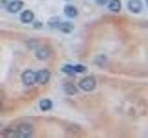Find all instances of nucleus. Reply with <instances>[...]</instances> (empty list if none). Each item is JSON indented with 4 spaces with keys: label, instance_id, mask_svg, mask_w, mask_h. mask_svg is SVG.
<instances>
[{
    "label": "nucleus",
    "instance_id": "1",
    "mask_svg": "<svg viewBox=\"0 0 148 138\" xmlns=\"http://www.w3.org/2000/svg\"><path fill=\"white\" fill-rule=\"evenodd\" d=\"M32 133H34V128L30 124H21L18 127L17 131L15 132V135L17 137L28 138L32 136Z\"/></svg>",
    "mask_w": 148,
    "mask_h": 138
},
{
    "label": "nucleus",
    "instance_id": "2",
    "mask_svg": "<svg viewBox=\"0 0 148 138\" xmlns=\"http://www.w3.org/2000/svg\"><path fill=\"white\" fill-rule=\"evenodd\" d=\"M79 86L84 91H92L96 86V80L92 76H87L81 80Z\"/></svg>",
    "mask_w": 148,
    "mask_h": 138
},
{
    "label": "nucleus",
    "instance_id": "3",
    "mask_svg": "<svg viewBox=\"0 0 148 138\" xmlns=\"http://www.w3.org/2000/svg\"><path fill=\"white\" fill-rule=\"evenodd\" d=\"M22 81L27 86H32L37 82L36 79V72L32 70H26L22 74Z\"/></svg>",
    "mask_w": 148,
    "mask_h": 138
},
{
    "label": "nucleus",
    "instance_id": "4",
    "mask_svg": "<svg viewBox=\"0 0 148 138\" xmlns=\"http://www.w3.org/2000/svg\"><path fill=\"white\" fill-rule=\"evenodd\" d=\"M50 76H51L50 72L48 70H45V69L36 72L37 82H39L40 84H46L50 79Z\"/></svg>",
    "mask_w": 148,
    "mask_h": 138
},
{
    "label": "nucleus",
    "instance_id": "5",
    "mask_svg": "<svg viewBox=\"0 0 148 138\" xmlns=\"http://www.w3.org/2000/svg\"><path fill=\"white\" fill-rule=\"evenodd\" d=\"M128 8L132 13H139L142 9V1L141 0H129Z\"/></svg>",
    "mask_w": 148,
    "mask_h": 138
},
{
    "label": "nucleus",
    "instance_id": "6",
    "mask_svg": "<svg viewBox=\"0 0 148 138\" xmlns=\"http://www.w3.org/2000/svg\"><path fill=\"white\" fill-rule=\"evenodd\" d=\"M23 7V2L21 0H15V1H12L11 3L8 4V11L10 13H17L21 10Z\"/></svg>",
    "mask_w": 148,
    "mask_h": 138
},
{
    "label": "nucleus",
    "instance_id": "7",
    "mask_svg": "<svg viewBox=\"0 0 148 138\" xmlns=\"http://www.w3.org/2000/svg\"><path fill=\"white\" fill-rule=\"evenodd\" d=\"M58 29L60 31L63 32V33H71L74 29V26L71 22H62V23H59Z\"/></svg>",
    "mask_w": 148,
    "mask_h": 138
},
{
    "label": "nucleus",
    "instance_id": "8",
    "mask_svg": "<svg viewBox=\"0 0 148 138\" xmlns=\"http://www.w3.org/2000/svg\"><path fill=\"white\" fill-rule=\"evenodd\" d=\"M34 13H32L31 10H25L21 13V20L23 23H30L34 20Z\"/></svg>",
    "mask_w": 148,
    "mask_h": 138
},
{
    "label": "nucleus",
    "instance_id": "9",
    "mask_svg": "<svg viewBox=\"0 0 148 138\" xmlns=\"http://www.w3.org/2000/svg\"><path fill=\"white\" fill-rule=\"evenodd\" d=\"M108 8L112 12L118 13L121 9V3L119 0H110L108 4Z\"/></svg>",
    "mask_w": 148,
    "mask_h": 138
},
{
    "label": "nucleus",
    "instance_id": "10",
    "mask_svg": "<svg viewBox=\"0 0 148 138\" xmlns=\"http://www.w3.org/2000/svg\"><path fill=\"white\" fill-rule=\"evenodd\" d=\"M64 12H65V14H66V16L69 17V18H75L78 15L77 8L75 7H73V6H71V5L65 7Z\"/></svg>",
    "mask_w": 148,
    "mask_h": 138
},
{
    "label": "nucleus",
    "instance_id": "11",
    "mask_svg": "<svg viewBox=\"0 0 148 138\" xmlns=\"http://www.w3.org/2000/svg\"><path fill=\"white\" fill-rule=\"evenodd\" d=\"M36 57L38 59L41 60H45V59H47L50 56V51L47 48H41L36 52L35 53Z\"/></svg>",
    "mask_w": 148,
    "mask_h": 138
},
{
    "label": "nucleus",
    "instance_id": "12",
    "mask_svg": "<svg viewBox=\"0 0 148 138\" xmlns=\"http://www.w3.org/2000/svg\"><path fill=\"white\" fill-rule=\"evenodd\" d=\"M53 106V102L50 99H43L40 102V108L43 112H46V110H51Z\"/></svg>",
    "mask_w": 148,
    "mask_h": 138
},
{
    "label": "nucleus",
    "instance_id": "13",
    "mask_svg": "<svg viewBox=\"0 0 148 138\" xmlns=\"http://www.w3.org/2000/svg\"><path fill=\"white\" fill-rule=\"evenodd\" d=\"M64 89H65V91H66V93L69 94V95H73V94H75L76 92H77L76 87H74L73 85H71V84L65 85Z\"/></svg>",
    "mask_w": 148,
    "mask_h": 138
},
{
    "label": "nucleus",
    "instance_id": "14",
    "mask_svg": "<svg viewBox=\"0 0 148 138\" xmlns=\"http://www.w3.org/2000/svg\"><path fill=\"white\" fill-rule=\"evenodd\" d=\"M62 70L64 73H66V74H68V75H71V76H73L74 74H75L74 66H71V64H67V66H65Z\"/></svg>",
    "mask_w": 148,
    "mask_h": 138
},
{
    "label": "nucleus",
    "instance_id": "15",
    "mask_svg": "<svg viewBox=\"0 0 148 138\" xmlns=\"http://www.w3.org/2000/svg\"><path fill=\"white\" fill-rule=\"evenodd\" d=\"M74 70H75V73H83L86 71V67L82 64H77V66H74Z\"/></svg>",
    "mask_w": 148,
    "mask_h": 138
},
{
    "label": "nucleus",
    "instance_id": "16",
    "mask_svg": "<svg viewBox=\"0 0 148 138\" xmlns=\"http://www.w3.org/2000/svg\"><path fill=\"white\" fill-rule=\"evenodd\" d=\"M48 23H49V25L52 26V27H58L59 20H58V18H51V20H49Z\"/></svg>",
    "mask_w": 148,
    "mask_h": 138
},
{
    "label": "nucleus",
    "instance_id": "17",
    "mask_svg": "<svg viewBox=\"0 0 148 138\" xmlns=\"http://www.w3.org/2000/svg\"><path fill=\"white\" fill-rule=\"evenodd\" d=\"M2 110V106H1V104H0V110Z\"/></svg>",
    "mask_w": 148,
    "mask_h": 138
},
{
    "label": "nucleus",
    "instance_id": "18",
    "mask_svg": "<svg viewBox=\"0 0 148 138\" xmlns=\"http://www.w3.org/2000/svg\"><path fill=\"white\" fill-rule=\"evenodd\" d=\"M146 4H147V6H148V0H146Z\"/></svg>",
    "mask_w": 148,
    "mask_h": 138
}]
</instances>
